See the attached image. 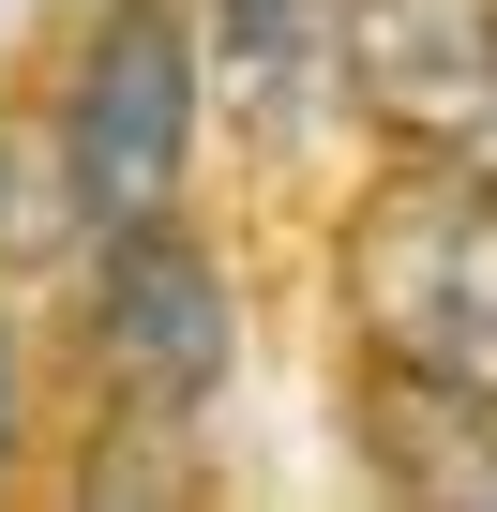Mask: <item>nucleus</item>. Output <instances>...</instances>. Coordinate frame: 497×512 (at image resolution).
Instances as JSON below:
<instances>
[{
	"instance_id": "nucleus-1",
	"label": "nucleus",
	"mask_w": 497,
	"mask_h": 512,
	"mask_svg": "<svg viewBox=\"0 0 497 512\" xmlns=\"http://www.w3.org/2000/svg\"><path fill=\"white\" fill-rule=\"evenodd\" d=\"M332 317L347 362L497 392V151H377L332 211Z\"/></svg>"
},
{
	"instance_id": "nucleus-2",
	"label": "nucleus",
	"mask_w": 497,
	"mask_h": 512,
	"mask_svg": "<svg viewBox=\"0 0 497 512\" xmlns=\"http://www.w3.org/2000/svg\"><path fill=\"white\" fill-rule=\"evenodd\" d=\"M196 121H211V31H196V0H91L76 46H61V91H46L61 241H106L136 211H181Z\"/></svg>"
},
{
	"instance_id": "nucleus-3",
	"label": "nucleus",
	"mask_w": 497,
	"mask_h": 512,
	"mask_svg": "<svg viewBox=\"0 0 497 512\" xmlns=\"http://www.w3.org/2000/svg\"><path fill=\"white\" fill-rule=\"evenodd\" d=\"M91 256V287H76V347L106 377V407H166V422H211V392L241 377V287H226V256L196 211H136Z\"/></svg>"
},
{
	"instance_id": "nucleus-4",
	"label": "nucleus",
	"mask_w": 497,
	"mask_h": 512,
	"mask_svg": "<svg viewBox=\"0 0 497 512\" xmlns=\"http://www.w3.org/2000/svg\"><path fill=\"white\" fill-rule=\"evenodd\" d=\"M347 106L377 151H497V0H347Z\"/></svg>"
},
{
	"instance_id": "nucleus-5",
	"label": "nucleus",
	"mask_w": 497,
	"mask_h": 512,
	"mask_svg": "<svg viewBox=\"0 0 497 512\" xmlns=\"http://www.w3.org/2000/svg\"><path fill=\"white\" fill-rule=\"evenodd\" d=\"M196 31H211V106L257 151H302L347 106V0H196Z\"/></svg>"
},
{
	"instance_id": "nucleus-6",
	"label": "nucleus",
	"mask_w": 497,
	"mask_h": 512,
	"mask_svg": "<svg viewBox=\"0 0 497 512\" xmlns=\"http://www.w3.org/2000/svg\"><path fill=\"white\" fill-rule=\"evenodd\" d=\"M347 422H362V482H377V497L497 512V392H437V377L362 362V377H347Z\"/></svg>"
},
{
	"instance_id": "nucleus-7",
	"label": "nucleus",
	"mask_w": 497,
	"mask_h": 512,
	"mask_svg": "<svg viewBox=\"0 0 497 512\" xmlns=\"http://www.w3.org/2000/svg\"><path fill=\"white\" fill-rule=\"evenodd\" d=\"M61 226V181H46V136H31V106L0 91V272H16V256Z\"/></svg>"
},
{
	"instance_id": "nucleus-8",
	"label": "nucleus",
	"mask_w": 497,
	"mask_h": 512,
	"mask_svg": "<svg viewBox=\"0 0 497 512\" xmlns=\"http://www.w3.org/2000/svg\"><path fill=\"white\" fill-rule=\"evenodd\" d=\"M31 482V332H16V302H0V497Z\"/></svg>"
}]
</instances>
